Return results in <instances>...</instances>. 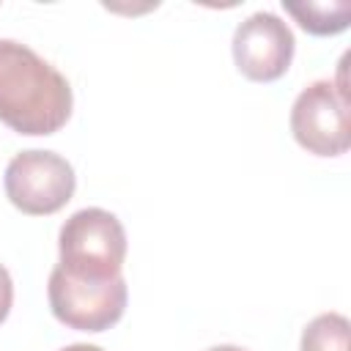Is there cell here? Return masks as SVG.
<instances>
[{
  "instance_id": "8992f818",
  "label": "cell",
  "mask_w": 351,
  "mask_h": 351,
  "mask_svg": "<svg viewBox=\"0 0 351 351\" xmlns=\"http://www.w3.org/2000/svg\"><path fill=\"white\" fill-rule=\"evenodd\" d=\"M233 63L252 82L280 80L293 60V33L271 11H255L233 33Z\"/></svg>"
},
{
  "instance_id": "277c9868",
  "label": "cell",
  "mask_w": 351,
  "mask_h": 351,
  "mask_svg": "<svg viewBox=\"0 0 351 351\" xmlns=\"http://www.w3.org/2000/svg\"><path fill=\"white\" fill-rule=\"evenodd\" d=\"M126 296L129 288L123 274L107 282H90L69 277L60 266H55L47 282L52 315L77 332H104L115 326L126 310Z\"/></svg>"
},
{
  "instance_id": "ba28073f",
  "label": "cell",
  "mask_w": 351,
  "mask_h": 351,
  "mask_svg": "<svg viewBox=\"0 0 351 351\" xmlns=\"http://www.w3.org/2000/svg\"><path fill=\"white\" fill-rule=\"evenodd\" d=\"M348 343H351L348 318L340 313H321L304 326L299 351H348Z\"/></svg>"
},
{
  "instance_id": "3957f363",
  "label": "cell",
  "mask_w": 351,
  "mask_h": 351,
  "mask_svg": "<svg viewBox=\"0 0 351 351\" xmlns=\"http://www.w3.org/2000/svg\"><path fill=\"white\" fill-rule=\"evenodd\" d=\"M3 184L14 208L30 217H47L71 200L77 176L60 154L30 148L8 162Z\"/></svg>"
},
{
  "instance_id": "9c48e42d",
  "label": "cell",
  "mask_w": 351,
  "mask_h": 351,
  "mask_svg": "<svg viewBox=\"0 0 351 351\" xmlns=\"http://www.w3.org/2000/svg\"><path fill=\"white\" fill-rule=\"evenodd\" d=\"M11 304H14V282H11L8 269L0 263V324L8 318Z\"/></svg>"
},
{
  "instance_id": "30bf717a",
  "label": "cell",
  "mask_w": 351,
  "mask_h": 351,
  "mask_svg": "<svg viewBox=\"0 0 351 351\" xmlns=\"http://www.w3.org/2000/svg\"><path fill=\"white\" fill-rule=\"evenodd\" d=\"M60 351H104V348L90 346V343H71V346H66V348H60Z\"/></svg>"
},
{
  "instance_id": "6da1fadb",
  "label": "cell",
  "mask_w": 351,
  "mask_h": 351,
  "mask_svg": "<svg viewBox=\"0 0 351 351\" xmlns=\"http://www.w3.org/2000/svg\"><path fill=\"white\" fill-rule=\"evenodd\" d=\"M69 80L27 44L0 38V121L30 137L55 134L71 118Z\"/></svg>"
},
{
  "instance_id": "8fae6325",
  "label": "cell",
  "mask_w": 351,
  "mask_h": 351,
  "mask_svg": "<svg viewBox=\"0 0 351 351\" xmlns=\"http://www.w3.org/2000/svg\"><path fill=\"white\" fill-rule=\"evenodd\" d=\"M206 351H247V348H241V346H211Z\"/></svg>"
},
{
  "instance_id": "52a82bcc",
  "label": "cell",
  "mask_w": 351,
  "mask_h": 351,
  "mask_svg": "<svg viewBox=\"0 0 351 351\" xmlns=\"http://www.w3.org/2000/svg\"><path fill=\"white\" fill-rule=\"evenodd\" d=\"M285 14H291L302 30L313 36H335L348 27L351 19V3H282Z\"/></svg>"
},
{
  "instance_id": "7a4b0ae2",
  "label": "cell",
  "mask_w": 351,
  "mask_h": 351,
  "mask_svg": "<svg viewBox=\"0 0 351 351\" xmlns=\"http://www.w3.org/2000/svg\"><path fill=\"white\" fill-rule=\"evenodd\" d=\"M58 252V266L69 277L107 282L121 277L126 261V230L107 208H80L60 225Z\"/></svg>"
},
{
  "instance_id": "5b68a950",
  "label": "cell",
  "mask_w": 351,
  "mask_h": 351,
  "mask_svg": "<svg viewBox=\"0 0 351 351\" xmlns=\"http://www.w3.org/2000/svg\"><path fill=\"white\" fill-rule=\"evenodd\" d=\"M293 140L315 156H340L351 145L348 90L332 80L310 82L291 107Z\"/></svg>"
}]
</instances>
